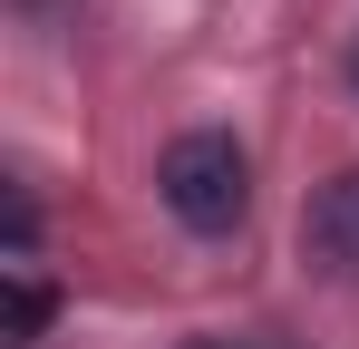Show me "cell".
Wrapping results in <instances>:
<instances>
[{"label": "cell", "mask_w": 359, "mask_h": 349, "mask_svg": "<svg viewBox=\"0 0 359 349\" xmlns=\"http://www.w3.org/2000/svg\"><path fill=\"white\" fill-rule=\"evenodd\" d=\"M10 10H20V20H29V29H49V20H68V10H78V0H10Z\"/></svg>", "instance_id": "3957f363"}, {"label": "cell", "mask_w": 359, "mask_h": 349, "mask_svg": "<svg viewBox=\"0 0 359 349\" xmlns=\"http://www.w3.org/2000/svg\"><path fill=\"white\" fill-rule=\"evenodd\" d=\"M350 88H359V39H350Z\"/></svg>", "instance_id": "277c9868"}, {"label": "cell", "mask_w": 359, "mask_h": 349, "mask_svg": "<svg viewBox=\"0 0 359 349\" xmlns=\"http://www.w3.org/2000/svg\"><path fill=\"white\" fill-rule=\"evenodd\" d=\"M301 252H311L330 282H359V165H340L301 204Z\"/></svg>", "instance_id": "7a4b0ae2"}, {"label": "cell", "mask_w": 359, "mask_h": 349, "mask_svg": "<svg viewBox=\"0 0 359 349\" xmlns=\"http://www.w3.org/2000/svg\"><path fill=\"white\" fill-rule=\"evenodd\" d=\"M156 194H165V214L184 233H233L252 214V156H243V136H224V126L175 136L156 156Z\"/></svg>", "instance_id": "6da1fadb"}]
</instances>
